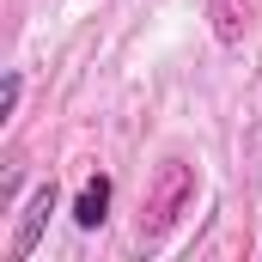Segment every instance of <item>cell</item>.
I'll return each mask as SVG.
<instances>
[{
	"label": "cell",
	"mask_w": 262,
	"mask_h": 262,
	"mask_svg": "<svg viewBox=\"0 0 262 262\" xmlns=\"http://www.w3.org/2000/svg\"><path fill=\"white\" fill-rule=\"evenodd\" d=\"M55 201H61V189H55V183H37V189H31V201H25V220H18V232H12V262H25L31 250H37V238H43V226H49Z\"/></svg>",
	"instance_id": "obj_1"
},
{
	"label": "cell",
	"mask_w": 262,
	"mask_h": 262,
	"mask_svg": "<svg viewBox=\"0 0 262 262\" xmlns=\"http://www.w3.org/2000/svg\"><path fill=\"white\" fill-rule=\"evenodd\" d=\"M110 201H116V183L98 171V177H85V189L73 195V226L79 232H98L104 220H110Z\"/></svg>",
	"instance_id": "obj_2"
},
{
	"label": "cell",
	"mask_w": 262,
	"mask_h": 262,
	"mask_svg": "<svg viewBox=\"0 0 262 262\" xmlns=\"http://www.w3.org/2000/svg\"><path fill=\"white\" fill-rule=\"evenodd\" d=\"M18 98H25V79H18V73H6V92H0V116H12V110H18Z\"/></svg>",
	"instance_id": "obj_3"
}]
</instances>
